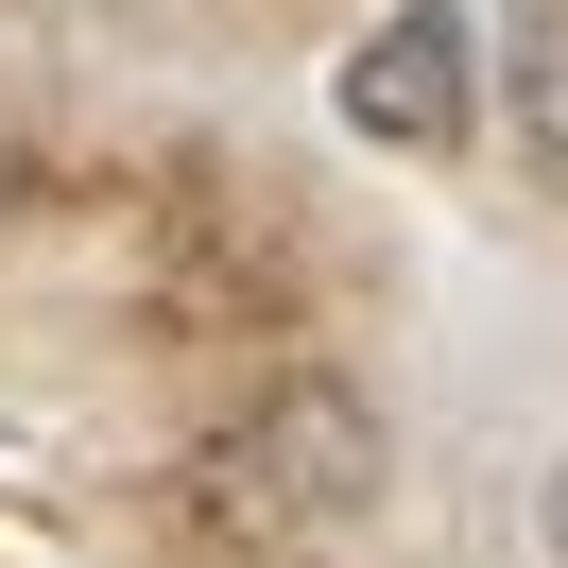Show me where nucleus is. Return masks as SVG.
<instances>
[{
	"mask_svg": "<svg viewBox=\"0 0 568 568\" xmlns=\"http://www.w3.org/2000/svg\"><path fill=\"white\" fill-rule=\"evenodd\" d=\"M224 483H242L258 517H379L396 430H379V396H362V379H276L242 430H224Z\"/></svg>",
	"mask_w": 568,
	"mask_h": 568,
	"instance_id": "nucleus-1",
	"label": "nucleus"
},
{
	"mask_svg": "<svg viewBox=\"0 0 568 568\" xmlns=\"http://www.w3.org/2000/svg\"><path fill=\"white\" fill-rule=\"evenodd\" d=\"M345 121L379 155H448L465 121H483V18H465V0H396L379 36L345 52Z\"/></svg>",
	"mask_w": 568,
	"mask_h": 568,
	"instance_id": "nucleus-2",
	"label": "nucleus"
},
{
	"mask_svg": "<svg viewBox=\"0 0 568 568\" xmlns=\"http://www.w3.org/2000/svg\"><path fill=\"white\" fill-rule=\"evenodd\" d=\"M499 104H517V139L568 173V0H517V36H499Z\"/></svg>",
	"mask_w": 568,
	"mask_h": 568,
	"instance_id": "nucleus-3",
	"label": "nucleus"
},
{
	"mask_svg": "<svg viewBox=\"0 0 568 568\" xmlns=\"http://www.w3.org/2000/svg\"><path fill=\"white\" fill-rule=\"evenodd\" d=\"M534 568H568V448L534 465Z\"/></svg>",
	"mask_w": 568,
	"mask_h": 568,
	"instance_id": "nucleus-4",
	"label": "nucleus"
}]
</instances>
